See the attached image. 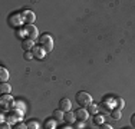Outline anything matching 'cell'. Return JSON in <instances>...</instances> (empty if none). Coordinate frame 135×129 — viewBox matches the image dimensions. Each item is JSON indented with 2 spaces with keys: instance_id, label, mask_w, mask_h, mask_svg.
Returning a JSON list of instances; mask_svg holds the SVG:
<instances>
[{
  "instance_id": "cell-7",
  "label": "cell",
  "mask_w": 135,
  "mask_h": 129,
  "mask_svg": "<svg viewBox=\"0 0 135 129\" xmlns=\"http://www.w3.org/2000/svg\"><path fill=\"white\" fill-rule=\"evenodd\" d=\"M22 13H23V20H25V23H26V24H33L35 23V20H36V14H35L33 12L23 10Z\"/></svg>"
},
{
  "instance_id": "cell-9",
  "label": "cell",
  "mask_w": 135,
  "mask_h": 129,
  "mask_svg": "<svg viewBox=\"0 0 135 129\" xmlns=\"http://www.w3.org/2000/svg\"><path fill=\"white\" fill-rule=\"evenodd\" d=\"M75 116H76L78 121L85 122V121H88V118H89V112H88V109H85V108H79L78 111L75 112Z\"/></svg>"
},
{
  "instance_id": "cell-1",
  "label": "cell",
  "mask_w": 135,
  "mask_h": 129,
  "mask_svg": "<svg viewBox=\"0 0 135 129\" xmlns=\"http://www.w3.org/2000/svg\"><path fill=\"white\" fill-rule=\"evenodd\" d=\"M25 116V112L19 111V109H12V111L7 112V115H6V122H7L9 125L12 123H17V122H22V119H23Z\"/></svg>"
},
{
  "instance_id": "cell-15",
  "label": "cell",
  "mask_w": 135,
  "mask_h": 129,
  "mask_svg": "<svg viewBox=\"0 0 135 129\" xmlns=\"http://www.w3.org/2000/svg\"><path fill=\"white\" fill-rule=\"evenodd\" d=\"M12 92V86L9 83H0V93L2 95H10Z\"/></svg>"
},
{
  "instance_id": "cell-4",
  "label": "cell",
  "mask_w": 135,
  "mask_h": 129,
  "mask_svg": "<svg viewBox=\"0 0 135 129\" xmlns=\"http://www.w3.org/2000/svg\"><path fill=\"white\" fill-rule=\"evenodd\" d=\"M15 103L16 101L12 98L10 95H2L0 96V106H2V111H12L15 109Z\"/></svg>"
},
{
  "instance_id": "cell-30",
  "label": "cell",
  "mask_w": 135,
  "mask_h": 129,
  "mask_svg": "<svg viewBox=\"0 0 135 129\" xmlns=\"http://www.w3.org/2000/svg\"><path fill=\"white\" fill-rule=\"evenodd\" d=\"M62 129H72V128H70V126H66V125H65V126H62Z\"/></svg>"
},
{
  "instance_id": "cell-25",
  "label": "cell",
  "mask_w": 135,
  "mask_h": 129,
  "mask_svg": "<svg viewBox=\"0 0 135 129\" xmlns=\"http://www.w3.org/2000/svg\"><path fill=\"white\" fill-rule=\"evenodd\" d=\"M23 57H25V60H32L33 53H32V52H25V53H23Z\"/></svg>"
},
{
  "instance_id": "cell-12",
  "label": "cell",
  "mask_w": 135,
  "mask_h": 129,
  "mask_svg": "<svg viewBox=\"0 0 135 129\" xmlns=\"http://www.w3.org/2000/svg\"><path fill=\"white\" fill-rule=\"evenodd\" d=\"M9 77H10V73H9V70L6 69V67H0V82L2 83H6L9 82Z\"/></svg>"
},
{
  "instance_id": "cell-23",
  "label": "cell",
  "mask_w": 135,
  "mask_h": 129,
  "mask_svg": "<svg viewBox=\"0 0 135 129\" xmlns=\"http://www.w3.org/2000/svg\"><path fill=\"white\" fill-rule=\"evenodd\" d=\"M16 36H17L19 39H20L22 36H26V30H25V26L22 29H17V30H16ZM27 37V36H26Z\"/></svg>"
},
{
  "instance_id": "cell-14",
  "label": "cell",
  "mask_w": 135,
  "mask_h": 129,
  "mask_svg": "<svg viewBox=\"0 0 135 129\" xmlns=\"http://www.w3.org/2000/svg\"><path fill=\"white\" fill-rule=\"evenodd\" d=\"M43 128L45 129H56V119H55V118L46 119L45 123H43Z\"/></svg>"
},
{
  "instance_id": "cell-28",
  "label": "cell",
  "mask_w": 135,
  "mask_h": 129,
  "mask_svg": "<svg viewBox=\"0 0 135 129\" xmlns=\"http://www.w3.org/2000/svg\"><path fill=\"white\" fill-rule=\"evenodd\" d=\"M99 129H114L111 126V125H108V123H102L101 126H99Z\"/></svg>"
},
{
  "instance_id": "cell-24",
  "label": "cell",
  "mask_w": 135,
  "mask_h": 129,
  "mask_svg": "<svg viewBox=\"0 0 135 129\" xmlns=\"http://www.w3.org/2000/svg\"><path fill=\"white\" fill-rule=\"evenodd\" d=\"M13 129H27V125L23 123V122H17V123L13 126Z\"/></svg>"
},
{
  "instance_id": "cell-16",
  "label": "cell",
  "mask_w": 135,
  "mask_h": 129,
  "mask_svg": "<svg viewBox=\"0 0 135 129\" xmlns=\"http://www.w3.org/2000/svg\"><path fill=\"white\" fill-rule=\"evenodd\" d=\"M105 116L102 115V113H96L95 115V118H94V123L95 125H98V126H101L102 123H105Z\"/></svg>"
},
{
  "instance_id": "cell-19",
  "label": "cell",
  "mask_w": 135,
  "mask_h": 129,
  "mask_svg": "<svg viewBox=\"0 0 135 129\" xmlns=\"http://www.w3.org/2000/svg\"><path fill=\"white\" fill-rule=\"evenodd\" d=\"M109 115H111V118L114 119V121H119V119H121V111H119V109H117V108L112 109V112Z\"/></svg>"
},
{
  "instance_id": "cell-6",
  "label": "cell",
  "mask_w": 135,
  "mask_h": 129,
  "mask_svg": "<svg viewBox=\"0 0 135 129\" xmlns=\"http://www.w3.org/2000/svg\"><path fill=\"white\" fill-rule=\"evenodd\" d=\"M25 30H26V36H27L29 39H33V40L39 39V30H37L36 26H33V24H26V26H25Z\"/></svg>"
},
{
  "instance_id": "cell-29",
  "label": "cell",
  "mask_w": 135,
  "mask_h": 129,
  "mask_svg": "<svg viewBox=\"0 0 135 129\" xmlns=\"http://www.w3.org/2000/svg\"><path fill=\"white\" fill-rule=\"evenodd\" d=\"M131 123H132V126L135 128V113H134L132 116H131Z\"/></svg>"
},
{
  "instance_id": "cell-20",
  "label": "cell",
  "mask_w": 135,
  "mask_h": 129,
  "mask_svg": "<svg viewBox=\"0 0 135 129\" xmlns=\"http://www.w3.org/2000/svg\"><path fill=\"white\" fill-rule=\"evenodd\" d=\"M63 116H65V112L60 111V109H56V111L53 112V118L56 119V121H63Z\"/></svg>"
},
{
  "instance_id": "cell-8",
  "label": "cell",
  "mask_w": 135,
  "mask_h": 129,
  "mask_svg": "<svg viewBox=\"0 0 135 129\" xmlns=\"http://www.w3.org/2000/svg\"><path fill=\"white\" fill-rule=\"evenodd\" d=\"M32 53H33V57H35V59H39V60H40V59H43V57L46 56L47 52L45 50L43 47H42L40 44H39V46H35V47H33Z\"/></svg>"
},
{
  "instance_id": "cell-2",
  "label": "cell",
  "mask_w": 135,
  "mask_h": 129,
  "mask_svg": "<svg viewBox=\"0 0 135 129\" xmlns=\"http://www.w3.org/2000/svg\"><path fill=\"white\" fill-rule=\"evenodd\" d=\"M37 40H39V44L46 52H50L53 49V46H55V40H53V37L50 36L49 33H43L42 36H39Z\"/></svg>"
},
{
  "instance_id": "cell-3",
  "label": "cell",
  "mask_w": 135,
  "mask_h": 129,
  "mask_svg": "<svg viewBox=\"0 0 135 129\" xmlns=\"http://www.w3.org/2000/svg\"><path fill=\"white\" fill-rule=\"evenodd\" d=\"M7 23L10 24L12 27H15V29H19L22 24L25 23V20H23V13H20V12L12 13V14L9 16V19H7Z\"/></svg>"
},
{
  "instance_id": "cell-22",
  "label": "cell",
  "mask_w": 135,
  "mask_h": 129,
  "mask_svg": "<svg viewBox=\"0 0 135 129\" xmlns=\"http://www.w3.org/2000/svg\"><path fill=\"white\" fill-rule=\"evenodd\" d=\"M15 109H19V111H22V112H26V106H25V103L20 102V101H17L15 103Z\"/></svg>"
},
{
  "instance_id": "cell-11",
  "label": "cell",
  "mask_w": 135,
  "mask_h": 129,
  "mask_svg": "<svg viewBox=\"0 0 135 129\" xmlns=\"http://www.w3.org/2000/svg\"><path fill=\"white\" fill-rule=\"evenodd\" d=\"M59 109L63 111V112H69L70 109H72V102H70L68 98H62L59 101Z\"/></svg>"
},
{
  "instance_id": "cell-17",
  "label": "cell",
  "mask_w": 135,
  "mask_h": 129,
  "mask_svg": "<svg viewBox=\"0 0 135 129\" xmlns=\"http://www.w3.org/2000/svg\"><path fill=\"white\" fill-rule=\"evenodd\" d=\"M88 112H89V115H96V113L99 112V106L96 105V103L92 102L91 105L88 106Z\"/></svg>"
},
{
  "instance_id": "cell-26",
  "label": "cell",
  "mask_w": 135,
  "mask_h": 129,
  "mask_svg": "<svg viewBox=\"0 0 135 129\" xmlns=\"http://www.w3.org/2000/svg\"><path fill=\"white\" fill-rule=\"evenodd\" d=\"M75 128L76 129H85V128H83V122L82 121H76L75 122Z\"/></svg>"
},
{
  "instance_id": "cell-10",
  "label": "cell",
  "mask_w": 135,
  "mask_h": 129,
  "mask_svg": "<svg viewBox=\"0 0 135 129\" xmlns=\"http://www.w3.org/2000/svg\"><path fill=\"white\" fill-rule=\"evenodd\" d=\"M22 47L25 49V52H32L35 47V40L33 39H29V37L22 39Z\"/></svg>"
},
{
  "instance_id": "cell-13",
  "label": "cell",
  "mask_w": 135,
  "mask_h": 129,
  "mask_svg": "<svg viewBox=\"0 0 135 129\" xmlns=\"http://www.w3.org/2000/svg\"><path fill=\"white\" fill-rule=\"evenodd\" d=\"M63 121L66 123H75L76 122V116H75V112L69 111V112H65V116H63Z\"/></svg>"
},
{
  "instance_id": "cell-21",
  "label": "cell",
  "mask_w": 135,
  "mask_h": 129,
  "mask_svg": "<svg viewBox=\"0 0 135 129\" xmlns=\"http://www.w3.org/2000/svg\"><path fill=\"white\" fill-rule=\"evenodd\" d=\"M26 125H27V129H39L40 128V125L37 121H29Z\"/></svg>"
},
{
  "instance_id": "cell-5",
  "label": "cell",
  "mask_w": 135,
  "mask_h": 129,
  "mask_svg": "<svg viewBox=\"0 0 135 129\" xmlns=\"http://www.w3.org/2000/svg\"><path fill=\"white\" fill-rule=\"evenodd\" d=\"M76 102H78V105L79 106H89L92 103V96L89 95L88 92H78L76 93Z\"/></svg>"
},
{
  "instance_id": "cell-18",
  "label": "cell",
  "mask_w": 135,
  "mask_h": 129,
  "mask_svg": "<svg viewBox=\"0 0 135 129\" xmlns=\"http://www.w3.org/2000/svg\"><path fill=\"white\" fill-rule=\"evenodd\" d=\"M115 106H117V109H119V111H122V109H124V106H125L124 99L119 98V96H115Z\"/></svg>"
},
{
  "instance_id": "cell-27",
  "label": "cell",
  "mask_w": 135,
  "mask_h": 129,
  "mask_svg": "<svg viewBox=\"0 0 135 129\" xmlns=\"http://www.w3.org/2000/svg\"><path fill=\"white\" fill-rule=\"evenodd\" d=\"M0 129H13V128H10V125H9L7 122H4V123L0 125Z\"/></svg>"
}]
</instances>
